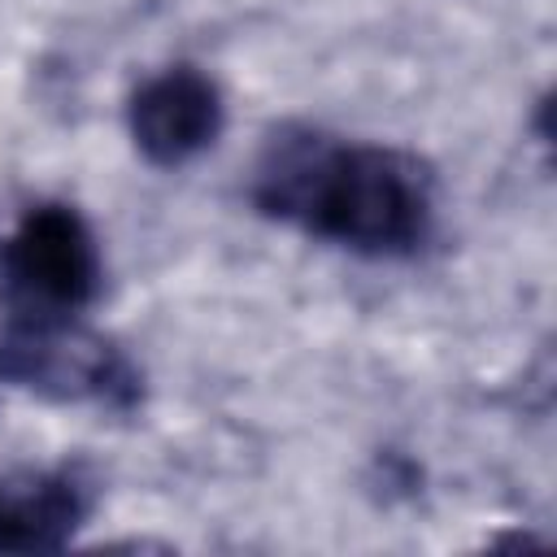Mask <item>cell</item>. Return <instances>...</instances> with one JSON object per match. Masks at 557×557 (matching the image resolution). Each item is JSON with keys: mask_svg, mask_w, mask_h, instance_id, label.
Returning <instances> with one entry per match:
<instances>
[{"mask_svg": "<svg viewBox=\"0 0 557 557\" xmlns=\"http://www.w3.org/2000/svg\"><path fill=\"white\" fill-rule=\"evenodd\" d=\"M96 509V483L78 466L0 470V553H57Z\"/></svg>", "mask_w": 557, "mask_h": 557, "instance_id": "5b68a950", "label": "cell"}, {"mask_svg": "<svg viewBox=\"0 0 557 557\" xmlns=\"http://www.w3.org/2000/svg\"><path fill=\"white\" fill-rule=\"evenodd\" d=\"M0 383L26 387L57 405H91L109 413H131L144 396L139 366L83 318L4 322Z\"/></svg>", "mask_w": 557, "mask_h": 557, "instance_id": "3957f363", "label": "cell"}, {"mask_svg": "<svg viewBox=\"0 0 557 557\" xmlns=\"http://www.w3.org/2000/svg\"><path fill=\"white\" fill-rule=\"evenodd\" d=\"M104 292V252L91 222L65 200H39L0 235L4 322H70Z\"/></svg>", "mask_w": 557, "mask_h": 557, "instance_id": "7a4b0ae2", "label": "cell"}, {"mask_svg": "<svg viewBox=\"0 0 557 557\" xmlns=\"http://www.w3.org/2000/svg\"><path fill=\"white\" fill-rule=\"evenodd\" d=\"M226 126V100L213 74L200 65H165L148 78L126 100V131L148 165L178 170L209 152Z\"/></svg>", "mask_w": 557, "mask_h": 557, "instance_id": "277c9868", "label": "cell"}, {"mask_svg": "<svg viewBox=\"0 0 557 557\" xmlns=\"http://www.w3.org/2000/svg\"><path fill=\"white\" fill-rule=\"evenodd\" d=\"M252 205L309 239L357 257H413L435 235V178L392 144L344 139L322 126H283L252 165Z\"/></svg>", "mask_w": 557, "mask_h": 557, "instance_id": "6da1fadb", "label": "cell"}]
</instances>
